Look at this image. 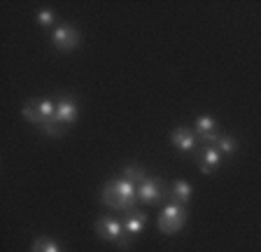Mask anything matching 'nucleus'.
I'll use <instances>...</instances> for the list:
<instances>
[{
  "label": "nucleus",
  "instance_id": "dca6fc26",
  "mask_svg": "<svg viewBox=\"0 0 261 252\" xmlns=\"http://www.w3.org/2000/svg\"><path fill=\"white\" fill-rule=\"evenodd\" d=\"M124 178L130 182H145L147 175H145V170L140 168V166H128V168L124 170Z\"/></svg>",
  "mask_w": 261,
  "mask_h": 252
},
{
  "label": "nucleus",
  "instance_id": "423d86ee",
  "mask_svg": "<svg viewBox=\"0 0 261 252\" xmlns=\"http://www.w3.org/2000/svg\"><path fill=\"white\" fill-rule=\"evenodd\" d=\"M170 143L177 149H182V152H194V149L198 147V138H196L194 131L179 126V129H175V131L170 133Z\"/></svg>",
  "mask_w": 261,
  "mask_h": 252
},
{
  "label": "nucleus",
  "instance_id": "1a4fd4ad",
  "mask_svg": "<svg viewBox=\"0 0 261 252\" xmlns=\"http://www.w3.org/2000/svg\"><path fill=\"white\" fill-rule=\"evenodd\" d=\"M219 164H222V152L215 145H205L201 152V170L203 173H212Z\"/></svg>",
  "mask_w": 261,
  "mask_h": 252
},
{
  "label": "nucleus",
  "instance_id": "f3484780",
  "mask_svg": "<svg viewBox=\"0 0 261 252\" xmlns=\"http://www.w3.org/2000/svg\"><path fill=\"white\" fill-rule=\"evenodd\" d=\"M38 23L40 26H44V28H49V26H54V12L49 10V7H44V10H40L38 12Z\"/></svg>",
  "mask_w": 261,
  "mask_h": 252
},
{
  "label": "nucleus",
  "instance_id": "4468645a",
  "mask_svg": "<svg viewBox=\"0 0 261 252\" xmlns=\"http://www.w3.org/2000/svg\"><path fill=\"white\" fill-rule=\"evenodd\" d=\"M21 115L26 117L28 121H31V124H35V126H40V129H44V124H47V121L42 119V117H40V112L35 108H33V103L31 100H28L26 105H23V110H21Z\"/></svg>",
  "mask_w": 261,
  "mask_h": 252
},
{
  "label": "nucleus",
  "instance_id": "7ed1b4c3",
  "mask_svg": "<svg viewBox=\"0 0 261 252\" xmlns=\"http://www.w3.org/2000/svg\"><path fill=\"white\" fill-rule=\"evenodd\" d=\"M187 224V208L182 203H168L159 215V229L163 234H177Z\"/></svg>",
  "mask_w": 261,
  "mask_h": 252
},
{
  "label": "nucleus",
  "instance_id": "39448f33",
  "mask_svg": "<svg viewBox=\"0 0 261 252\" xmlns=\"http://www.w3.org/2000/svg\"><path fill=\"white\" fill-rule=\"evenodd\" d=\"M51 40H54L56 49L61 52H72L80 44V31L72 26H68V23H61V26H56L54 31H51Z\"/></svg>",
  "mask_w": 261,
  "mask_h": 252
},
{
  "label": "nucleus",
  "instance_id": "9b49d317",
  "mask_svg": "<svg viewBox=\"0 0 261 252\" xmlns=\"http://www.w3.org/2000/svg\"><path fill=\"white\" fill-rule=\"evenodd\" d=\"M194 133H196L198 140L205 138V136H210V133H217V121L212 119V117H207V115H201L194 121Z\"/></svg>",
  "mask_w": 261,
  "mask_h": 252
},
{
  "label": "nucleus",
  "instance_id": "f8f14e48",
  "mask_svg": "<svg viewBox=\"0 0 261 252\" xmlns=\"http://www.w3.org/2000/svg\"><path fill=\"white\" fill-rule=\"evenodd\" d=\"M191 192H194V187L189 185V182H185V180H177L173 185V192H170V196H173V201L175 203H189V198H191Z\"/></svg>",
  "mask_w": 261,
  "mask_h": 252
},
{
  "label": "nucleus",
  "instance_id": "9d476101",
  "mask_svg": "<svg viewBox=\"0 0 261 252\" xmlns=\"http://www.w3.org/2000/svg\"><path fill=\"white\" fill-rule=\"evenodd\" d=\"M33 103V108L40 112V117H42L44 121H56V100H51V98H35V100H31ZM44 124V126H47Z\"/></svg>",
  "mask_w": 261,
  "mask_h": 252
},
{
  "label": "nucleus",
  "instance_id": "0eeeda50",
  "mask_svg": "<svg viewBox=\"0 0 261 252\" xmlns=\"http://www.w3.org/2000/svg\"><path fill=\"white\" fill-rule=\"evenodd\" d=\"M121 224H124V229H126V234L130 236V238H136V236H140L142 234V229H145V224H147V215L142 213V210H128L126 213V217L121 219Z\"/></svg>",
  "mask_w": 261,
  "mask_h": 252
},
{
  "label": "nucleus",
  "instance_id": "f257e3e1",
  "mask_svg": "<svg viewBox=\"0 0 261 252\" xmlns=\"http://www.w3.org/2000/svg\"><path fill=\"white\" fill-rule=\"evenodd\" d=\"M100 201L108 206V208L114 210H133L136 203L140 201L138 198V187L136 182L126 180V178H114V180L105 182L103 192H100Z\"/></svg>",
  "mask_w": 261,
  "mask_h": 252
},
{
  "label": "nucleus",
  "instance_id": "2eb2a0df",
  "mask_svg": "<svg viewBox=\"0 0 261 252\" xmlns=\"http://www.w3.org/2000/svg\"><path fill=\"white\" fill-rule=\"evenodd\" d=\"M215 147H217L222 154H233L236 147H238V143H236L233 136H219V140L215 143Z\"/></svg>",
  "mask_w": 261,
  "mask_h": 252
},
{
  "label": "nucleus",
  "instance_id": "f03ea898",
  "mask_svg": "<svg viewBox=\"0 0 261 252\" xmlns=\"http://www.w3.org/2000/svg\"><path fill=\"white\" fill-rule=\"evenodd\" d=\"M96 234L108 243H114V245L119 247H126L130 241V236L126 234L124 224H121V219H114V217H100L96 222Z\"/></svg>",
  "mask_w": 261,
  "mask_h": 252
},
{
  "label": "nucleus",
  "instance_id": "ddd939ff",
  "mask_svg": "<svg viewBox=\"0 0 261 252\" xmlns=\"http://www.w3.org/2000/svg\"><path fill=\"white\" fill-rule=\"evenodd\" d=\"M33 252H63V250H61V245L56 241H51V238H35Z\"/></svg>",
  "mask_w": 261,
  "mask_h": 252
},
{
  "label": "nucleus",
  "instance_id": "20e7f679",
  "mask_svg": "<svg viewBox=\"0 0 261 252\" xmlns=\"http://www.w3.org/2000/svg\"><path fill=\"white\" fill-rule=\"evenodd\" d=\"M166 194L168 192H166V185H163L161 178H147L138 187V198H140V203H147V206L161 203L166 198Z\"/></svg>",
  "mask_w": 261,
  "mask_h": 252
},
{
  "label": "nucleus",
  "instance_id": "6e6552de",
  "mask_svg": "<svg viewBox=\"0 0 261 252\" xmlns=\"http://www.w3.org/2000/svg\"><path fill=\"white\" fill-rule=\"evenodd\" d=\"M77 119V105L72 98H59L56 100V121L63 126H70Z\"/></svg>",
  "mask_w": 261,
  "mask_h": 252
}]
</instances>
